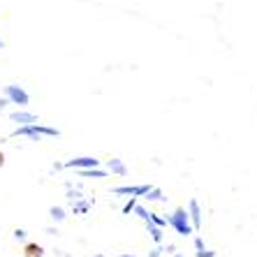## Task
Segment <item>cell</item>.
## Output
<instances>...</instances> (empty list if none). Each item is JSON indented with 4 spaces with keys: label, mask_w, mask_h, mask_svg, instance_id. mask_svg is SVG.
<instances>
[{
    "label": "cell",
    "mask_w": 257,
    "mask_h": 257,
    "mask_svg": "<svg viewBox=\"0 0 257 257\" xmlns=\"http://www.w3.org/2000/svg\"><path fill=\"white\" fill-rule=\"evenodd\" d=\"M107 167L111 169V172H114V174H120V176L125 174V165H123V162H120L118 158H111V160H109V165H107Z\"/></svg>",
    "instance_id": "ba28073f"
},
{
    "label": "cell",
    "mask_w": 257,
    "mask_h": 257,
    "mask_svg": "<svg viewBox=\"0 0 257 257\" xmlns=\"http://www.w3.org/2000/svg\"><path fill=\"white\" fill-rule=\"evenodd\" d=\"M7 104V97H3V100H0V107H5Z\"/></svg>",
    "instance_id": "9a60e30c"
},
{
    "label": "cell",
    "mask_w": 257,
    "mask_h": 257,
    "mask_svg": "<svg viewBox=\"0 0 257 257\" xmlns=\"http://www.w3.org/2000/svg\"><path fill=\"white\" fill-rule=\"evenodd\" d=\"M190 213H192V220H195V225L199 227V206H197V202H190Z\"/></svg>",
    "instance_id": "30bf717a"
},
{
    "label": "cell",
    "mask_w": 257,
    "mask_h": 257,
    "mask_svg": "<svg viewBox=\"0 0 257 257\" xmlns=\"http://www.w3.org/2000/svg\"><path fill=\"white\" fill-rule=\"evenodd\" d=\"M81 176H93V179H104L107 172H100V169H81Z\"/></svg>",
    "instance_id": "9c48e42d"
},
{
    "label": "cell",
    "mask_w": 257,
    "mask_h": 257,
    "mask_svg": "<svg viewBox=\"0 0 257 257\" xmlns=\"http://www.w3.org/2000/svg\"><path fill=\"white\" fill-rule=\"evenodd\" d=\"M169 225H174L179 234H190V213L186 209H176L169 215Z\"/></svg>",
    "instance_id": "7a4b0ae2"
},
{
    "label": "cell",
    "mask_w": 257,
    "mask_h": 257,
    "mask_svg": "<svg viewBox=\"0 0 257 257\" xmlns=\"http://www.w3.org/2000/svg\"><path fill=\"white\" fill-rule=\"evenodd\" d=\"M3 47H5V42H3V40H0V49H3Z\"/></svg>",
    "instance_id": "2e32d148"
},
{
    "label": "cell",
    "mask_w": 257,
    "mask_h": 257,
    "mask_svg": "<svg viewBox=\"0 0 257 257\" xmlns=\"http://www.w3.org/2000/svg\"><path fill=\"white\" fill-rule=\"evenodd\" d=\"M24 255H26V257H42V255H44V248H42L40 243H26Z\"/></svg>",
    "instance_id": "52a82bcc"
},
{
    "label": "cell",
    "mask_w": 257,
    "mask_h": 257,
    "mask_svg": "<svg viewBox=\"0 0 257 257\" xmlns=\"http://www.w3.org/2000/svg\"><path fill=\"white\" fill-rule=\"evenodd\" d=\"M3 165H5V156H3V153H0V167H3Z\"/></svg>",
    "instance_id": "5bb4252c"
},
{
    "label": "cell",
    "mask_w": 257,
    "mask_h": 257,
    "mask_svg": "<svg viewBox=\"0 0 257 257\" xmlns=\"http://www.w3.org/2000/svg\"><path fill=\"white\" fill-rule=\"evenodd\" d=\"M97 165H100V160L97 158H74V160H70V162H65V167L67 169H95Z\"/></svg>",
    "instance_id": "277c9868"
},
{
    "label": "cell",
    "mask_w": 257,
    "mask_h": 257,
    "mask_svg": "<svg viewBox=\"0 0 257 257\" xmlns=\"http://www.w3.org/2000/svg\"><path fill=\"white\" fill-rule=\"evenodd\" d=\"M51 218H54V220H63V218H65V213H63V209L54 206V209H51Z\"/></svg>",
    "instance_id": "8fae6325"
},
{
    "label": "cell",
    "mask_w": 257,
    "mask_h": 257,
    "mask_svg": "<svg viewBox=\"0 0 257 257\" xmlns=\"http://www.w3.org/2000/svg\"><path fill=\"white\" fill-rule=\"evenodd\" d=\"M5 95H7V100L14 102V104H19V107H28V102H30L28 93H26L21 86H17V84L5 86Z\"/></svg>",
    "instance_id": "3957f363"
},
{
    "label": "cell",
    "mask_w": 257,
    "mask_h": 257,
    "mask_svg": "<svg viewBox=\"0 0 257 257\" xmlns=\"http://www.w3.org/2000/svg\"><path fill=\"white\" fill-rule=\"evenodd\" d=\"M151 190V186H123V188H116L114 192L118 195H146Z\"/></svg>",
    "instance_id": "8992f818"
},
{
    "label": "cell",
    "mask_w": 257,
    "mask_h": 257,
    "mask_svg": "<svg viewBox=\"0 0 257 257\" xmlns=\"http://www.w3.org/2000/svg\"><path fill=\"white\" fill-rule=\"evenodd\" d=\"M14 236H17V239H24L26 232H24V229H17V232H14Z\"/></svg>",
    "instance_id": "4fadbf2b"
},
{
    "label": "cell",
    "mask_w": 257,
    "mask_h": 257,
    "mask_svg": "<svg viewBox=\"0 0 257 257\" xmlns=\"http://www.w3.org/2000/svg\"><path fill=\"white\" fill-rule=\"evenodd\" d=\"M10 118H12L14 123H19L21 127H28V125H35V123H37V116L35 114H28V111H14Z\"/></svg>",
    "instance_id": "5b68a950"
},
{
    "label": "cell",
    "mask_w": 257,
    "mask_h": 257,
    "mask_svg": "<svg viewBox=\"0 0 257 257\" xmlns=\"http://www.w3.org/2000/svg\"><path fill=\"white\" fill-rule=\"evenodd\" d=\"M120 257H135V255H120Z\"/></svg>",
    "instance_id": "e0dca14e"
},
{
    "label": "cell",
    "mask_w": 257,
    "mask_h": 257,
    "mask_svg": "<svg viewBox=\"0 0 257 257\" xmlns=\"http://www.w3.org/2000/svg\"><path fill=\"white\" fill-rule=\"evenodd\" d=\"M60 132L54 130V127H44L40 123L35 125H28V127H17L14 130V137H30V139H40V137H58Z\"/></svg>",
    "instance_id": "6da1fadb"
},
{
    "label": "cell",
    "mask_w": 257,
    "mask_h": 257,
    "mask_svg": "<svg viewBox=\"0 0 257 257\" xmlns=\"http://www.w3.org/2000/svg\"><path fill=\"white\" fill-rule=\"evenodd\" d=\"M146 195H149V199H160V190H149Z\"/></svg>",
    "instance_id": "7c38bea8"
}]
</instances>
